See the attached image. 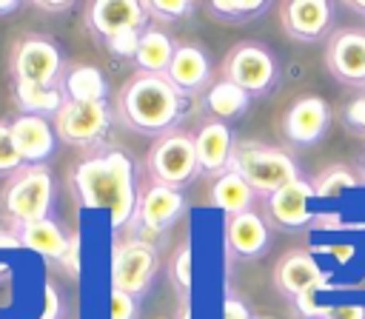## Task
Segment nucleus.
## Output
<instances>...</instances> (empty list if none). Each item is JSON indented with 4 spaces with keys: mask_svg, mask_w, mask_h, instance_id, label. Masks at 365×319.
<instances>
[{
    "mask_svg": "<svg viewBox=\"0 0 365 319\" xmlns=\"http://www.w3.org/2000/svg\"><path fill=\"white\" fill-rule=\"evenodd\" d=\"M182 97H194V94H205L214 83V68H211V57L200 43H177V51L171 57L168 71L163 74Z\"/></svg>",
    "mask_w": 365,
    "mask_h": 319,
    "instance_id": "f8f14e48",
    "label": "nucleus"
},
{
    "mask_svg": "<svg viewBox=\"0 0 365 319\" xmlns=\"http://www.w3.org/2000/svg\"><path fill=\"white\" fill-rule=\"evenodd\" d=\"M174 51H177V43L171 40L168 31H163L157 26H145L140 31V46H137L134 63L140 66L143 74H165Z\"/></svg>",
    "mask_w": 365,
    "mask_h": 319,
    "instance_id": "412c9836",
    "label": "nucleus"
},
{
    "mask_svg": "<svg viewBox=\"0 0 365 319\" xmlns=\"http://www.w3.org/2000/svg\"><path fill=\"white\" fill-rule=\"evenodd\" d=\"M231 171H237L254 188V194H265V197H271L282 185L299 179L297 162L285 151L259 145V142H240L234 148Z\"/></svg>",
    "mask_w": 365,
    "mask_h": 319,
    "instance_id": "20e7f679",
    "label": "nucleus"
},
{
    "mask_svg": "<svg viewBox=\"0 0 365 319\" xmlns=\"http://www.w3.org/2000/svg\"><path fill=\"white\" fill-rule=\"evenodd\" d=\"M222 80L240 85L248 97H265L279 80V63L265 43L240 40L222 60Z\"/></svg>",
    "mask_w": 365,
    "mask_h": 319,
    "instance_id": "7ed1b4c3",
    "label": "nucleus"
},
{
    "mask_svg": "<svg viewBox=\"0 0 365 319\" xmlns=\"http://www.w3.org/2000/svg\"><path fill=\"white\" fill-rule=\"evenodd\" d=\"M311 185H314V197H339L342 191L356 185V177L345 165H331Z\"/></svg>",
    "mask_w": 365,
    "mask_h": 319,
    "instance_id": "cd10ccee",
    "label": "nucleus"
},
{
    "mask_svg": "<svg viewBox=\"0 0 365 319\" xmlns=\"http://www.w3.org/2000/svg\"><path fill=\"white\" fill-rule=\"evenodd\" d=\"M86 23L94 40L106 43L120 31H143L148 14L140 0H94L86 9Z\"/></svg>",
    "mask_w": 365,
    "mask_h": 319,
    "instance_id": "9d476101",
    "label": "nucleus"
},
{
    "mask_svg": "<svg viewBox=\"0 0 365 319\" xmlns=\"http://www.w3.org/2000/svg\"><path fill=\"white\" fill-rule=\"evenodd\" d=\"M14 100L23 114L54 117L60 111V105L66 103V94L60 85L46 88V85H34V83H14Z\"/></svg>",
    "mask_w": 365,
    "mask_h": 319,
    "instance_id": "393cba45",
    "label": "nucleus"
},
{
    "mask_svg": "<svg viewBox=\"0 0 365 319\" xmlns=\"http://www.w3.org/2000/svg\"><path fill=\"white\" fill-rule=\"evenodd\" d=\"M51 199H54V179L46 165H26L14 171L0 197L3 211L17 225L48 219Z\"/></svg>",
    "mask_w": 365,
    "mask_h": 319,
    "instance_id": "39448f33",
    "label": "nucleus"
},
{
    "mask_svg": "<svg viewBox=\"0 0 365 319\" xmlns=\"http://www.w3.org/2000/svg\"><path fill=\"white\" fill-rule=\"evenodd\" d=\"M157 273V248L145 239H125L114 248L111 256V288L128 296H140L148 291Z\"/></svg>",
    "mask_w": 365,
    "mask_h": 319,
    "instance_id": "1a4fd4ad",
    "label": "nucleus"
},
{
    "mask_svg": "<svg viewBox=\"0 0 365 319\" xmlns=\"http://www.w3.org/2000/svg\"><path fill=\"white\" fill-rule=\"evenodd\" d=\"M0 245H20V242H17L14 236H9V234H3V231H0Z\"/></svg>",
    "mask_w": 365,
    "mask_h": 319,
    "instance_id": "a19ab883",
    "label": "nucleus"
},
{
    "mask_svg": "<svg viewBox=\"0 0 365 319\" xmlns=\"http://www.w3.org/2000/svg\"><path fill=\"white\" fill-rule=\"evenodd\" d=\"M222 319H254V316L248 313V308H245L240 299L228 296L225 305H222Z\"/></svg>",
    "mask_w": 365,
    "mask_h": 319,
    "instance_id": "e433bc0d",
    "label": "nucleus"
},
{
    "mask_svg": "<svg viewBox=\"0 0 365 319\" xmlns=\"http://www.w3.org/2000/svg\"><path fill=\"white\" fill-rule=\"evenodd\" d=\"M248 105H251V97H248L240 85H234V83H228V80H217V83L205 91V108H208L217 120L242 117V114L248 111Z\"/></svg>",
    "mask_w": 365,
    "mask_h": 319,
    "instance_id": "a878e982",
    "label": "nucleus"
},
{
    "mask_svg": "<svg viewBox=\"0 0 365 319\" xmlns=\"http://www.w3.org/2000/svg\"><path fill=\"white\" fill-rule=\"evenodd\" d=\"M108 319H137V299L114 291L111 288V302H108Z\"/></svg>",
    "mask_w": 365,
    "mask_h": 319,
    "instance_id": "473e14b6",
    "label": "nucleus"
},
{
    "mask_svg": "<svg viewBox=\"0 0 365 319\" xmlns=\"http://www.w3.org/2000/svg\"><path fill=\"white\" fill-rule=\"evenodd\" d=\"M279 128L291 145H317L331 128V108L322 97L305 94L288 105Z\"/></svg>",
    "mask_w": 365,
    "mask_h": 319,
    "instance_id": "9b49d317",
    "label": "nucleus"
},
{
    "mask_svg": "<svg viewBox=\"0 0 365 319\" xmlns=\"http://www.w3.org/2000/svg\"><path fill=\"white\" fill-rule=\"evenodd\" d=\"M348 6H351L356 14H365V0H354V3H348Z\"/></svg>",
    "mask_w": 365,
    "mask_h": 319,
    "instance_id": "ea45409f",
    "label": "nucleus"
},
{
    "mask_svg": "<svg viewBox=\"0 0 365 319\" xmlns=\"http://www.w3.org/2000/svg\"><path fill=\"white\" fill-rule=\"evenodd\" d=\"M234 131L222 122V120H208L200 125V131L194 134V151H197V162H200V174L208 177H222L231 171V160H234Z\"/></svg>",
    "mask_w": 365,
    "mask_h": 319,
    "instance_id": "2eb2a0df",
    "label": "nucleus"
},
{
    "mask_svg": "<svg viewBox=\"0 0 365 319\" xmlns=\"http://www.w3.org/2000/svg\"><path fill=\"white\" fill-rule=\"evenodd\" d=\"M117 117L143 137H165L182 117V94L163 74H134L117 94Z\"/></svg>",
    "mask_w": 365,
    "mask_h": 319,
    "instance_id": "f03ea898",
    "label": "nucleus"
},
{
    "mask_svg": "<svg viewBox=\"0 0 365 319\" xmlns=\"http://www.w3.org/2000/svg\"><path fill=\"white\" fill-rule=\"evenodd\" d=\"M60 262H63L71 273H80V239H77V236L68 239V248H66V253H63Z\"/></svg>",
    "mask_w": 365,
    "mask_h": 319,
    "instance_id": "c9c22d12",
    "label": "nucleus"
},
{
    "mask_svg": "<svg viewBox=\"0 0 365 319\" xmlns=\"http://www.w3.org/2000/svg\"><path fill=\"white\" fill-rule=\"evenodd\" d=\"M254 188L237 174V171H228L222 177L214 179L211 185V202L217 208H222L228 216H237V214H245L251 211V202H254Z\"/></svg>",
    "mask_w": 365,
    "mask_h": 319,
    "instance_id": "b1692460",
    "label": "nucleus"
},
{
    "mask_svg": "<svg viewBox=\"0 0 365 319\" xmlns=\"http://www.w3.org/2000/svg\"><path fill=\"white\" fill-rule=\"evenodd\" d=\"M51 125H54L57 140H63L66 145L91 148L108 134L111 108H108V103H74V100H66L60 105V111L51 117Z\"/></svg>",
    "mask_w": 365,
    "mask_h": 319,
    "instance_id": "6e6552de",
    "label": "nucleus"
},
{
    "mask_svg": "<svg viewBox=\"0 0 365 319\" xmlns=\"http://www.w3.org/2000/svg\"><path fill=\"white\" fill-rule=\"evenodd\" d=\"M71 185L80 205L91 211L106 208L114 228L131 222V216L137 214L140 199L134 188V165L131 157L117 148L77 162L71 174Z\"/></svg>",
    "mask_w": 365,
    "mask_h": 319,
    "instance_id": "f257e3e1",
    "label": "nucleus"
},
{
    "mask_svg": "<svg viewBox=\"0 0 365 319\" xmlns=\"http://www.w3.org/2000/svg\"><path fill=\"white\" fill-rule=\"evenodd\" d=\"M11 74H14V83H34V85L54 88L63 83V74H66L63 48L51 37L29 34L17 40V46L11 48Z\"/></svg>",
    "mask_w": 365,
    "mask_h": 319,
    "instance_id": "423d86ee",
    "label": "nucleus"
},
{
    "mask_svg": "<svg viewBox=\"0 0 365 319\" xmlns=\"http://www.w3.org/2000/svg\"><path fill=\"white\" fill-rule=\"evenodd\" d=\"M268 9L271 6L265 0H211L208 3V11L225 23H245V20L265 14Z\"/></svg>",
    "mask_w": 365,
    "mask_h": 319,
    "instance_id": "bb28decb",
    "label": "nucleus"
},
{
    "mask_svg": "<svg viewBox=\"0 0 365 319\" xmlns=\"http://www.w3.org/2000/svg\"><path fill=\"white\" fill-rule=\"evenodd\" d=\"M143 6H145V14L151 20H160V23L185 20L197 11V3H191V0H148Z\"/></svg>",
    "mask_w": 365,
    "mask_h": 319,
    "instance_id": "c85d7f7f",
    "label": "nucleus"
},
{
    "mask_svg": "<svg viewBox=\"0 0 365 319\" xmlns=\"http://www.w3.org/2000/svg\"><path fill=\"white\" fill-rule=\"evenodd\" d=\"M114 57H131L134 60V54H137V46H140V31H120V34H114L111 40H106L103 43Z\"/></svg>",
    "mask_w": 365,
    "mask_h": 319,
    "instance_id": "2f4dec72",
    "label": "nucleus"
},
{
    "mask_svg": "<svg viewBox=\"0 0 365 319\" xmlns=\"http://www.w3.org/2000/svg\"><path fill=\"white\" fill-rule=\"evenodd\" d=\"M171 276H174V282L180 285L182 293L191 291V282H194V256H191V248L188 245H182L177 251V256L171 262Z\"/></svg>",
    "mask_w": 365,
    "mask_h": 319,
    "instance_id": "7c9ffc66",
    "label": "nucleus"
},
{
    "mask_svg": "<svg viewBox=\"0 0 365 319\" xmlns=\"http://www.w3.org/2000/svg\"><path fill=\"white\" fill-rule=\"evenodd\" d=\"M311 199H314V185L299 177V179L282 185L279 191H274L265 199V208H268V216L279 228L299 231V228H305L311 222V208H308Z\"/></svg>",
    "mask_w": 365,
    "mask_h": 319,
    "instance_id": "a211bd4d",
    "label": "nucleus"
},
{
    "mask_svg": "<svg viewBox=\"0 0 365 319\" xmlns=\"http://www.w3.org/2000/svg\"><path fill=\"white\" fill-rule=\"evenodd\" d=\"M37 9H43V11H66V9H71V3H68V0H60V3L40 0V3H37Z\"/></svg>",
    "mask_w": 365,
    "mask_h": 319,
    "instance_id": "4c0bfd02",
    "label": "nucleus"
},
{
    "mask_svg": "<svg viewBox=\"0 0 365 319\" xmlns=\"http://www.w3.org/2000/svg\"><path fill=\"white\" fill-rule=\"evenodd\" d=\"M60 88H63L66 100H74V103H106V97H108V83H106L103 71L88 63L68 66Z\"/></svg>",
    "mask_w": 365,
    "mask_h": 319,
    "instance_id": "4be33fe9",
    "label": "nucleus"
},
{
    "mask_svg": "<svg viewBox=\"0 0 365 319\" xmlns=\"http://www.w3.org/2000/svg\"><path fill=\"white\" fill-rule=\"evenodd\" d=\"M342 117H345V125H348V128H354L356 134L365 137V94L356 97V100H351V103L345 105Z\"/></svg>",
    "mask_w": 365,
    "mask_h": 319,
    "instance_id": "72a5a7b5",
    "label": "nucleus"
},
{
    "mask_svg": "<svg viewBox=\"0 0 365 319\" xmlns=\"http://www.w3.org/2000/svg\"><path fill=\"white\" fill-rule=\"evenodd\" d=\"M17 6H20L17 0H0V14H11Z\"/></svg>",
    "mask_w": 365,
    "mask_h": 319,
    "instance_id": "58836bf2",
    "label": "nucleus"
},
{
    "mask_svg": "<svg viewBox=\"0 0 365 319\" xmlns=\"http://www.w3.org/2000/svg\"><path fill=\"white\" fill-rule=\"evenodd\" d=\"M148 171L154 182L182 188L200 177V162L194 151V137L185 131H171L160 137L148 151Z\"/></svg>",
    "mask_w": 365,
    "mask_h": 319,
    "instance_id": "0eeeda50",
    "label": "nucleus"
},
{
    "mask_svg": "<svg viewBox=\"0 0 365 319\" xmlns=\"http://www.w3.org/2000/svg\"><path fill=\"white\" fill-rule=\"evenodd\" d=\"M225 245L240 259H254L268 248V225L257 211H245L228 216L225 222Z\"/></svg>",
    "mask_w": 365,
    "mask_h": 319,
    "instance_id": "aec40b11",
    "label": "nucleus"
},
{
    "mask_svg": "<svg viewBox=\"0 0 365 319\" xmlns=\"http://www.w3.org/2000/svg\"><path fill=\"white\" fill-rule=\"evenodd\" d=\"M17 242L40 256H48V259H63V253L68 248V236L63 234V228L54 219L17 225Z\"/></svg>",
    "mask_w": 365,
    "mask_h": 319,
    "instance_id": "5701e85b",
    "label": "nucleus"
},
{
    "mask_svg": "<svg viewBox=\"0 0 365 319\" xmlns=\"http://www.w3.org/2000/svg\"><path fill=\"white\" fill-rule=\"evenodd\" d=\"M182 208H185L182 191H177L171 185H163V182H151L143 191L140 202H137V216H140L143 228L160 234V231H165L168 225H174L180 219Z\"/></svg>",
    "mask_w": 365,
    "mask_h": 319,
    "instance_id": "6ab92c4d",
    "label": "nucleus"
},
{
    "mask_svg": "<svg viewBox=\"0 0 365 319\" xmlns=\"http://www.w3.org/2000/svg\"><path fill=\"white\" fill-rule=\"evenodd\" d=\"M328 71L345 85H365V31L339 28L325 48Z\"/></svg>",
    "mask_w": 365,
    "mask_h": 319,
    "instance_id": "ddd939ff",
    "label": "nucleus"
},
{
    "mask_svg": "<svg viewBox=\"0 0 365 319\" xmlns=\"http://www.w3.org/2000/svg\"><path fill=\"white\" fill-rule=\"evenodd\" d=\"M274 285L279 293L299 299L305 293L325 288V273L308 251H288L285 256H279L274 268Z\"/></svg>",
    "mask_w": 365,
    "mask_h": 319,
    "instance_id": "dca6fc26",
    "label": "nucleus"
},
{
    "mask_svg": "<svg viewBox=\"0 0 365 319\" xmlns=\"http://www.w3.org/2000/svg\"><path fill=\"white\" fill-rule=\"evenodd\" d=\"M14 145L23 157V162L29 165H43L54 148H57V134L48 117H34V114H20L9 122Z\"/></svg>",
    "mask_w": 365,
    "mask_h": 319,
    "instance_id": "f3484780",
    "label": "nucleus"
},
{
    "mask_svg": "<svg viewBox=\"0 0 365 319\" xmlns=\"http://www.w3.org/2000/svg\"><path fill=\"white\" fill-rule=\"evenodd\" d=\"M322 319H365V308H359V305H339V308H325Z\"/></svg>",
    "mask_w": 365,
    "mask_h": 319,
    "instance_id": "f704fd0d",
    "label": "nucleus"
},
{
    "mask_svg": "<svg viewBox=\"0 0 365 319\" xmlns=\"http://www.w3.org/2000/svg\"><path fill=\"white\" fill-rule=\"evenodd\" d=\"M282 28L299 43H317L331 31L334 6L328 0H291L279 9Z\"/></svg>",
    "mask_w": 365,
    "mask_h": 319,
    "instance_id": "4468645a",
    "label": "nucleus"
},
{
    "mask_svg": "<svg viewBox=\"0 0 365 319\" xmlns=\"http://www.w3.org/2000/svg\"><path fill=\"white\" fill-rule=\"evenodd\" d=\"M23 168V157L14 145L9 122H0V174H14Z\"/></svg>",
    "mask_w": 365,
    "mask_h": 319,
    "instance_id": "c756f323",
    "label": "nucleus"
}]
</instances>
